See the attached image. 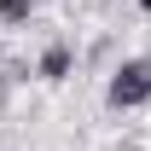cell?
<instances>
[{
	"mask_svg": "<svg viewBox=\"0 0 151 151\" xmlns=\"http://www.w3.org/2000/svg\"><path fill=\"white\" fill-rule=\"evenodd\" d=\"M105 105L111 111H139L151 105V58H122L105 81Z\"/></svg>",
	"mask_w": 151,
	"mask_h": 151,
	"instance_id": "cell-1",
	"label": "cell"
},
{
	"mask_svg": "<svg viewBox=\"0 0 151 151\" xmlns=\"http://www.w3.org/2000/svg\"><path fill=\"white\" fill-rule=\"evenodd\" d=\"M70 64H76V52L64 47V41H58V47H47V52H41L35 76H41V81H64V76H70Z\"/></svg>",
	"mask_w": 151,
	"mask_h": 151,
	"instance_id": "cell-2",
	"label": "cell"
},
{
	"mask_svg": "<svg viewBox=\"0 0 151 151\" xmlns=\"http://www.w3.org/2000/svg\"><path fill=\"white\" fill-rule=\"evenodd\" d=\"M35 18V0H0V23H29Z\"/></svg>",
	"mask_w": 151,
	"mask_h": 151,
	"instance_id": "cell-3",
	"label": "cell"
},
{
	"mask_svg": "<svg viewBox=\"0 0 151 151\" xmlns=\"http://www.w3.org/2000/svg\"><path fill=\"white\" fill-rule=\"evenodd\" d=\"M139 12H151V0H139Z\"/></svg>",
	"mask_w": 151,
	"mask_h": 151,
	"instance_id": "cell-4",
	"label": "cell"
}]
</instances>
